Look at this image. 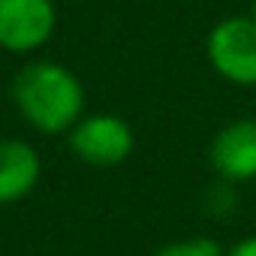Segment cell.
Listing matches in <instances>:
<instances>
[{
  "label": "cell",
  "instance_id": "cell-1",
  "mask_svg": "<svg viewBox=\"0 0 256 256\" xmlns=\"http://www.w3.org/2000/svg\"><path fill=\"white\" fill-rule=\"evenodd\" d=\"M12 102L34 130L58 136L84 114V88L64 64L30 60L12 78Z\"/></svg>",
  "mask_w": 256,
  "mask_h": 256
},
{
  "label": "cell",
  "instance_id": "cell-2",
  "mask_svg": "<svg viewBox=\"0 0 256 256\" xmlns=\"http://www.w3.org/2000/svg\"><path fill=\"white\" fill-rule=\"evenodd\" d=\"M205 54L217 76L232 84L256 88V18L229 16L208 34Z\"/></svg>",
  "mask_w": 256,
  "mask_h": 256
},
{
  "label": "cell",
  "instance_id": "cell-3",
  "mask_svg": "<svg viewBox=\"0 0 256 256\" xmlns=\"http://www.w3.org/2000/svg\"><path fill=\"white\" fill-rule=\"evenodd\" d=\"M133 145H136L133 126L120 114H108V112L82 114L70 130V151L82 163L100 166V169L120 166L133 154Z\"/></svg>",
  "mask_w": 256,
  "mask_h": 256
},
{
  "label": "cell",
  "instance_id": "cell-4",
  "mask_svg": "<svg viewBox=\"0 0 256 256\" xmlns=\"http://www.w3.org/2000/svg\"><path fill=\"white\" fill-rule=\"evenodd\" d=\"M58 24L54 0H0V48L30 54L42 48Z\"/></svg>",
  "mask_w": 256,
  "mask_h": 256
},
{
  "label": "cell",
  "instance_id": "cell-5",
  "mask_svg": "<svg viewBox=\"0 0 256 256\" xmlns=\"http://www.w3.org/2000/svg\"><path fill=\"white\" fill-rule=\"evenodd\" d=\"M211 169L229 181H253L256 178V118H238L220 126L208 148Z\"/></svg>",
  "mask_w": 256,
  "mask_h": 256
},
{
  "label": "cell",
  "instance_id": "cell-6",
  "mask_svg": "<svg viewBox=\"0 0 256 256\" xmlns=\"http://www.w3.org/2000/svg\"><path fill=\"white\" fill-rule=\"evenodd\" d=\"M42 175L40 151L24 139H0V205L22 202Z\"/></svg>",
  "mask_w": 256,
  "mask_h": 256
},
{
  "label": "cell",
  "instance_id": "cell-7",
  "mask_svg": "<svg viewBox=\"0 0 256 256\" xmlns=\"http://www.w3.org/2000/svg\"><path fill=\"white\" fill-rule=\"evenodd\" d=\"M226 250L208 238V235H193V238H181V241H169L163 244L154 256H223Z\"/></svg>",
  "mask_w": 256,
  "mask_h": 256
},
{
  "label": "cell",
  "instance_id": "cell-8",
  "mask_svg": "<svg viewBox=\"0 0 256 256\" xmlns=\"http://www.w3.org/2000/svg\"><path fill=\"white\" fill-rule=\"evenodd\" d=\"M223 256H256V235H247V238L235 241Z\"/></svg>",
  "mask_w": 256,
  "mask_h": 256
},
{
  "label": "cell",
  "instance_id": "cell-9",
  "mask_svg": "<svg viewBox=\"0 0 256 256\" xmlns=\"http://www.w3.org/2000/svg\"><path fill=\"white\" fill-rule=\"evenodd\" d=\"M250 16H253V18H256V0H253V10H250Z\"/></svg>",
  "mask_w": 256,
  "mask_h": 256
}]
</instances>
